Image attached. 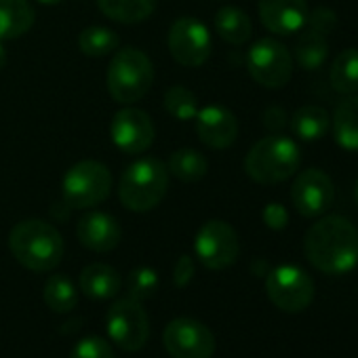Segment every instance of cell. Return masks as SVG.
Returning <instances> with one entry per match:
<instances>
[{
	"mask_svg": "<svg viewBox=\"0 0 358 358\" xmlns=\"http://www.w3.org/2000/svg\"><path fill=\"white\" fill-rule=\"evenodd\" d=\"M70 358H116L114 350L110 348V343L101 337H85L80 339L74 350H72V356Z\"/></svg>",
	"mask_w": 358,
	"mask_h": 358,
	"instance_id": "4dcf8cb0",
	"label": "cell"
},
{
	"mask_svg": "<svg viewBox=\"0 0 358 358\" xmlns=\"http://www.w3.org/2000/svg\"><path fill=\"white\" fill-rule=\"evenodd\" d=\"M329 80L333 91L339 95L358 93V49H343L335 55L331 62Z\"/></svg>",
	"mask_w": 358,
	"mask_h": 358,
	"instance_id": "603a6c76",
	"label": "cell"
},
{
	"mask_svg": "<svg viewBox=\"0 0 358 358\" xmlns=\"http://www.w3.org/2000/svg\"><path fill=\"white\" fill-rule=\"evenodd\" d=\"M303 253L322 274H348L358 266V230L343 215H324L308 228Z\"/></svg>",
	"mask_w": 358,
	"mask_h": 358,
	"instance_id": "6da1fadb",
	"label": "cell"
},
{
	"mask_svg": "<svg viewBox=\"0 0 358 358\" xmlns=\"http://www.w3.org/2000/svg\"><path fill=\"white\" fill-rule=\"evenodd\" d=\"M110 135L114 145L124 154H141L154 143V122L139 108H122L114 114Z\"/></svg>",
	"mask_w": 358,
	"mask_h": 358,
	"instance_id": "5bb4252c",
	"label": "cell"
},
{
	"mask_svg": "<svg viewBox=\"0 0 358 358\" xmlns=\"http://www.w3.org/2000/svg\"><path fill=\"white\" fill-rule=\"evenodd\" d=\"M306 26H308L310 30L318 32V34L329 36V34L335 30V26H337V15H335V11H331V9H327V7H316L312 13H308Z\"/></svg>",
	"mask_w": 358,
	"mask_h": 358,
	"instance_id": "1f68e13d",
	"label": "cell"
},
{
	"mask_svg": "<svg viewBox=\"0 0 358 358\" xmlns=\"http://www.w3.org/2000/svg\"><path fill=\"white\" fill-rule=\"evenodd\" d=\"M154 83V68L139 49H120L108 66V91L120 103L139 101Z\"/></svg>",
	"mask_w": 358,
	"mask_h": 358,
	"instance_id": "5b68a950",
	"label": "cell"
},
{
	"mask_svg": "<svg viewBox=\"0 0 358 358\" xmlns=\"http://www.w3.org/2000/svg\"><path fill=\"white\" fill-rule=\"evenodd\" d=\"M291 133L301 141H318L331 129V116L324 108L308 103L295 110L289 120Z\"/></svg>",
	"mask_w": 358,
	"mask_h": 358,
	"instance_id": "44dd1931",
	"label": "cell"
},
{
	"mask_svg": "<svg viewBox=\"0 0 358 358\" xmlns=\"http://www.w3.org/2000/svg\"><path fill=\"white\" fill-rule=\"evenodd\" d=\"M262 220L270 230H285L289 224V213L280 203H268L262 211Z\"/></svg>",
	"mask_w": 358,
	"mask_h": 358,
	"instance_id": "d6a6232c",
	"label": "cell"
},
{
	"mask_svg": "<svg viewBox=\"0 0 358 358\" xmlns=\"http://www.w3.org/2000/svg\"><path fill=\"white\" fill-rule=\"evenodd\" d=\"M78 47L87 57H103V55L116 51L118 38H116V34L112 30L93 26V28H87V30L80 32Z\"/></svg>",
	"mask_w": 358,
	"mask_h": 358,
	"instance_id": "83f0119b",
	"label": "cell"
},
{
	"mask_svg": "<svg viewBox=\"0 0 358 358\" xmlns=\"http://www.w3.org/2000/svg\"><path fill=\"white\" fill-rule=\"evenodd\" d=\"M306 0H259V20L264 28L276 36H293L306 28Z\"/></svg>",
	"mask_w": 358,
	"mask_h": 358,
	"instance_id": "9a60e30c",
	"label": "cell"
},
{
	"mask_svg": "<svg viewBox=\"0 0 358 358\" xmlns=\"http://www.w3.org/2000/svg\"><path fill=\"white\" fill-rule=\"evenodd\" d=\"M5 66H7V51L3 45H0V70H3Z\"/></svg>",
	"mask_w": 358,
	"mask_h": 358,
	"instance_id": "d590c367",
	"label": "cell"
},
{
	"mask_svg": "<svg viewBox=\"0 0 358 358\" xmlns=\"http://www.w3.org/2000/svg\"><path fill=\"white\" fill-rule=\"evenodd\" d=\"M76 234L83 247L95 251V253H108L118 247L122 230L118 222L101 211H93L80 217L76 226Z\"/></svg>",
	"mask_w": 358,
	"mask_h": 358,
	"instance_id": "e0dca14e",
	"label": "cell"
},
{
	"mask_svg": "<svg viewBox=\"0 0 358 358\" xmlns=\"http://www.w3.org/2000/svg\"><path fill=\"white\" fill-rule=\"evenodd\" d=\"M169 186L166 164L158 158H139L129 164L120 177L118 196L124 209L145 213L160 205Z\"/></svg>",
	"mask_w": 358,
	"mask_h": 358,
	"instance_id": "277c9868",
	"label": "cell"
},
{
	"mask_svg": "<svg viewBox=\"0 0 358 358\" xmlns=\"http://www.w3.org/2000/svg\"><path fill=\"white\" fill-rule=\"evenodd\" d=\"M45 301L47 306L57 312V314H68L76 308L78 303V291L74 287V282L64 276V274H55L47 280L45 285Z\"/></svg>",
	"mask_w": 358,
	"mask_h": 358,
	"instance_id": "4316f807",
	"label": "cell"
},
{
	"mask_svg": "<svg viewBox=\"0 0 358 358\" xmlns=\"http://www.w3.org/2000/svg\"><path fill=\"white\" fill-rule=\"evenodd\" d=\"M301 152L299 145L280 133H272L259 139L245 158V171L257 184L272 186L287 182L299 169Z\"/></svg>",
	"mask_w": 358,
	"mask_h": 358,
	"instance_id": "3957f363",
	"label": "cell"
},
{
	"mask_svg": "<svg viewBox=\"0 0 358 358\" xmlns=\"http://www.w3.org/2000/svg\"><path fill=\"white\" fill-rule=\"evenodd\" d=\"M13 257L32 272H49L64 257V238L55 226L43 220L20 222L9 234Z\"/></svg>",
	"mask_w": 358,
	"mask_h": 358,
	"instance_id": "7a4b0ae2",
	"label": "cell"
},
{
	"mask_svg": "<svg viewBox=\"0 0 358 358\" xmlns=\"http://www.w3.org/2000/svg\"><path fill=\"white\" fill-rule=\"evenodd\" d=\"M335 201L333 179L322 169L301 171L291 186V203L301 217L314 220L324 215Z\"/></svg>",
	"mask_w": 358,
	"mask_h": 358,
	"instance_id": "4fadbf2b",
	"label": "cell"
},
{
	"mask_svg": "<svg viewBox=\"0 0 358 358\" xmlns=\"http://www.w3.org/2000/svg\"><path fill=\"white\" fill-rule=\"evenodd\" d=\"M196 133L213 150L230 148L238 137V120L224 106H207L196 114Z\"/></svg>",
	"mask_w": 358,
	"mask_h": 358,
	"instance_id": "2e32d148",
	"label": "cell"
},
{
	"mask_svg": "<svg viewBox=\"0 0 358 358\" xmlns=\"http://www.w3.org/2000/svg\"><path fill=\"white\" fill-rule=\"evenodd\" d=\"M101 13L118 24H141L145 22L154 7L156 0H97Z\"/></svg>",
	"mask_w": 358,
	"mask_h": 358,
	"instance_id": "484cf974",
	"label": "cell"
},
{
	"mask_svg": "<svg viewBox=\"0 0 358 358\" xmlns=\"http://www.w3.org/2000/svg\"><path fill=\"white\" fill-rule=\"evenodd\" d=\"M34 9L28 0H0V41H15L34 26Z\"/></svg>",
	"mask_w": 358,
	"mask_h": 358,
	"instance_id": "d6986e66",
	"label": "cell"
},
{
	"mask_svg": "<svg viewBox=\"0 0 358 358\" xmlns=\"http://www.w3.org/2000/svg\"><path fill=\"white\" fill-rule=\"evenodd\" d=\"M213 43L207 26L196 17H179L169 30V51L173 59L188 68L203 66L211 55Z\"/></svg>",
	"mask_w": 358,
	"mask_h": 358,
	"instance_id": "8fae6325",
	"label": "cell"
},
{
	"mask_svg": "<svg viewBox=\"0 0 358 358\" xmlns=\"http://www.w3.org/2000/svg\"><path fill=\"white\" fill-rule=\"evenodd\" d=\"M158 291V274L152 268H135L131 270L129 278H127V293L131 299L135 301H143L154 297V293Z\"/></svg>",
	"mask_w": 358,
	"mask_h": 358,
	"instance_id": "f546056e",
	"label": "cell"
},
{
	"mask_svg": "<svg viewBox=\"0 0 358 358\" xmlns=\"http://www.w3.org/2000/svg\"><path fill=\"white\" fill-rule=\"evenodd\" d=\"M354 201H356V205H358V182H356V188H354Z\"/></svg>",
	"mask_w": 358,
	"mask_h": 358,
	"instance_id": "74e56055",
	"label": "cell"
},
{
	"mask_svg": "<svg viewBox=\"0 0 358 358\" xmlns=\"http://www.w3.org/2000/svg\"><path fill=\"white\" fill-rule=\"evenodd\" d=\"M215 30L228 45H245L253 34V24L238 7H222L215 15Z\"/></svg>",
	"mask_w": 358,
	"mask_h": 358,
	"instance_id": "d4e9b609",
	"label": "cell"
},
{
	"mask_svg": "<svg viewBox=\"0 0 358 358\" xmlns=\"http://www.w3.org/2000/svg\"><path fill=\"white\" fill-rule=\"evenodd\" d=\"M247 70L264 89H282L293 76V55L276 38H259L247 53Z\"/></svg>",
	"mask_w": 358,
	"mask_h": 358,
	"instance_id": "52a82bcc",
	"label": "cell"
},
{
	"mask_svg": "<svg viewBox=\"0 0 358 358\" xmlns=\"http://www.w3.org/2000/svg\"><path fill=\"white\" fill-rule=\"evenodd\" d=\"M162 341L171 358H211L215 352L211 329L194 318L171 320L164 329Z\"/></svg>",
	"mask_w": 358,
	"mask_h": 358,
	"instance_id": "7c38bea8",
	"label": "cell"
},
{
	"mask_svg": "<svg viewBox=\"0 0 358 358\" xmlns=\"http://www.w3.org/2000/svg\"><path fill=\"white\" fill-rule=\"evenodd\" d=\"M166 171L177 177L179 182H186V184H194L201 182V179L207 175L209 171V160L205 158V154H201L199 150L192 148H182L171 154Z\"/></svg>",
	"mask_w": 358,
	"mask_h": 358,
	"instance_id": "cb8c5ba5",
	"label": "cell"
},
{
	"mask_svg": "<svg viewBox=\"0 0 358 358\" xmlns=\"http://www.w3.org/2000/svg\"><path fill=\"white\" fill-rule=\"evenodd\" d=\"M194 249L205 268L226 270L236 262L241 253V243L236 230L230 224L222 220H211L199 230Z\"/></svg>",
	"mask_w": 358,
	"mask_h": 358,
	"instance_id": "30bf717a",
	"label": "cell"
},
{
	"mask_svg": "<svg viewBox=\"0 0 358 358\" xmlns=\"http://www.w3.org/2000/svg\"><path fill=\"white\" fill-rule=\"evenodd\" d=\"M112 188V175L106 164L97 160H80L68 169L62 194L64 205L72 209H89L108 199Z\"/></svg>",
	"mask_w": 358,
	"mask_h": 358,
	"instance_id": "8992f818",
	"label": "cell"
},
{
	"mask_svg": "<svg viewBox=\"0 0 358 358\" xmlns=\"http://www.w3.org/2000/svg\"><path fill=\"white\" fill-rule=\"evenodd\" d=\"M192 276H194V262H192V257L182 255V257L177 259L175 270H173L175 285H177V287H186V285L192 280Z\"/></svg>",
	"mask_w": 358,
	"mask_h": 358,
	"instance_id": "836d02e7",
	"label": "cell"
},
{
	"mask_svg": "<svg viewBox=\"0 0 358 358\" xmlns=\"http://www.w3.org/2000/svg\"><path fill=\"white\" fill-rule=\"evenodd\" d=\"M80 289L87 297L95 301L112 299L120 291V276L112 266L91 264L80 272Z\"/></svg>",
	"mask_w": 358,
	"mask_h": 358,
	"instance_id": "ffe728a7",
	"label": "cell"
},
{
	"mask_svg": "<svg viewBox=\"0 0 358 358\" xmlns=\"http://www.w3.org/2000/svg\"><path fill=\"white\" fill-rule=\"evenodd\" d=\"M36 3H41V5H45V7H53V5L64 3V0H36Z\"/></svg>",
	"mask_w": 358,
	"mask_h": 358,
	"instance_id": "8d00e7d4",
	"label": "cell"
},
{
	"mask_svg": "<svg viewBox=\"0 0 358 358\" xmlns=\"http://www.w3.org/2000/svg\"><path fill=\"white\" fill-rule=\"evenodd\" d=\"M293 57L297 62V66L306 72H316L324 66L327 57H329V41L324 34H318L314 30H303L297 36L295 49H293Z\"/></svg>",
	"mask_w": 358,
	"mask_h": 358,
	"instance_id": "7402d4cb",
	"label": "cell"
},
{
	"mask_svg": "<svg viewBox=\"0 0 358 358\" xmlns=\"http://www.w3.org/2000/svg\"><path fill=\"white\" fill-rule=\"evenodd\" d=\"M331 131L339 148L358 152V93L343 95V99L335 106Z\"/></svg>",
	"mask_w": 358,
	"mask_h": 358,
	"instance_id": "ac0fdd59",
	"label": "cell"
},
{
	"mask_svg": "<svg viewBox=\"0 0 358 358\" xmlns=\"http://www.w3.org/2000/svg\"><path fill=\"white\" fill-rule=\"evenodd\" d=\"M106 329H108V335L112 337V341L127 352L141 350L150 337L148 314L141 308V303L131 297L116 299L108 308Z\"/></svg>",
	"mask_w": 358,
	"mask_h": 358,
	"instance_id": "9c48e42d",
	"label": "cell"
},
{
	"mask_svg": "<svg viewBox=\"0 0 358 358\" xmlns=\"http://www.w3.org/2000/svg\"><path fill=\"white\" fill-rule=\"evenodd\" d=\"M264 124H266L268 129H272V131H280V129L287 124V114H285V110L278 108V106L268 108V110L264 112Z\"/></svg>",
	"mask_w": 358,
	"mask_h": 358,
	"instance_id": "e575fe53",
	"label": "cell"
},
{
	"mask_svg": "<svg viewBox=\"0 0 358 358\" xmlns=\"http://www.w3.org/2000/svg\"><path fill=\"white\" fill-rule=\"evenodd\" d=\"M266 293L270 301L289 314L306 310L314 299V282L299 266H278L266 278Z\"/></svg>",
	"mask_w": 358,
	"mask_h": 358,
	"instance_id": "ba28073f",
	"label": "cell"
},
{
	"mask_svg": "<svg viewBox=\"0 0 358 358\" xmlns=\"http://www.w3.org/2000/svg\"><path fill=\"white\" fill-rule=\"evenodd\" d=\"M164 110L177 120H192L199 114V99L190 89L177 85L164 93Z\"/></svg>",
	"mask_w": 358,
	"mask_h": 358,
	"instance_id": "f1b7e54d",
	"label": "cell"
}]
</instances>
